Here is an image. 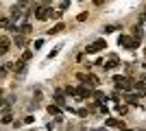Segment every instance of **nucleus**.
<instances>
[{
  "mask_svg": "<svg viewBox=\"0 0 146 131\" xmlns=\"http://www.w3.org/2000/svg\"><path fill=\"white\" fill-rule=\"evenodd\" d=\"M118 44H120V46H124L127 50H135V48H137V42H135L133 37H129V35H120Z\"/></svg>",
  "mask_w": 146,
  "mask_h": 131,
  "instance_id": "nucleus-1",
  "label": "nucleus"
},
{
  "mask_svg": "<svg viewBox=\"0 0 146 131\" xmlns=\"http://www.w3.org/2000/svg\"><path fill=\"white\" fill-rule=\"evenodd\" d=\"M52 13H55V11H52L50 7L39 5V7H37V15H35V18L37 20H48V18H52Z\"/></svg>",
  "mask_w": 146,
  "mask_h": 131,
  "instance_id": "nucleus-2",
  "label": "nucleus"
},
{
  "mask_svg": "<svg viewBox=\"0 0 146 131\" xmlns=\"http://www.w3.org/2000/svg\"><path fill=\"white\" fill-rule=\"evenodd\" d=\"M76 79H79V81H85L87 85H90V90H92V87H98V83H100V81H98V76H94V74H79Z\"/></svg>",
  "mask_w": 146,
  "mask_h": 131,
  "instance_id": "nucleus-3",
  "label": "nucleus"
},
{
  "mask_svg": "<svg viewBox=\"0 0 146 131\" xmlns=\"http://www.w3.org/2000/svg\"><path fill=\"white\" fill-rule=\"evenodd\" d=\"M103 48H107V42H105V39H96V42L94 44H90V46H87L85 48V53H98V50H103Z\"/></svg>",
  "mask_w": 146,
  "mask_h": 131,
  "instance_id": "nucleus-4",
  "label": "nucleus"
},
{
  "mask_svg": "<svg viewBox=\"0 0 146 131\" xmlns=\"http://www.w3.org/2000/svg\"><path fill=\"white\" fill-rule=\"evenodd\" d=\"M103 68H105V70H113V68H118V57H116V55H111V57H109V61H105Z\"/></svg>",
  "mask_w": 146,
  "mask_h": 131,
  "instance_id": "nucleus-5",
  "label": "nucleus"
},
{
  "mask_svg": "<svg viewBox=\"0 0 146 131\" xmlns=\"http://www.w3.org/2000/svg\"><path fill=\"white\" fill-rule=\"evenodd\" d=\"M127 79H129V76H120V74L113 76V83H116L118 90H124V83H127Z\"/></svg>",
  "mask_w": 146,
  "mask_h": 131,
  "instance_id": "nucleus-6",
  "label": "nucleus"
},
{
  "mask_svg": "<svg viewBox=\"0 0 146 131\" xmlns=\"http://www.w3.org/2000/svg\"><path fill=\"white\" fill-rule=\"evenodd\" d=\"M76 96L79 98H87V96H92V90L90 87H76Z\"/></svg>",
  "mask_w": 146,
  "mask_h": 131,
  "instance_id": "nucleus-7",
  "label": "nucleus"
},
{
  "mask_svg": "<svg viewBox=\"0 0 146 131\" xmlns=\"http://www.w3.org/2000/svg\"><path fill=\"white\" fill-rule=\"evenodd\" d=\"M9 44H11L9 37H0V55H5L7 50H9Z\"/></svg>",
  "mask_w": 146,
  "mask_h": 131,
  "instance_id": "nucleus-8",
  "label": "nucleus"
},
{
  "mask_svg": "<svg viewBox=\"0 0 146 131\" xmlns=\"http://www.w3.org/2000/svg\"><path fill=\"white\" fill-rule=\"evenodd\" d=\"M107 127H120V129H127V127H124V122H122V120H118V118H107Z\"/></svg>",
  "mask_w": 146,
  "mask_h": 131,
  "instance_id": "nucleus-9",
  "label": "nucleus"
},
{
  "mask_svg": "<svg viewBox=\"0 0 146 131\" xmlns=\"http://www.w3.org/2000/svg\"><path fill=\"white\" fill-rule=\"evenodd\" d=\"M13 66H15V72H20V74H24V72H26L24 61H18V63H13Z\"/></svg>",
  "mask_w": 146,
  "mask_h": 131,
  "instance_id": "nucleus-10",
  "label": "nucleus"
},
{
  "mask_svg": "<svg viewBox=\"0 0 146 131\" xmlns=\"http://www.w3.org/2000/svg\"><path fill=\"white\" fill-rule=\"evenodd\" d=\"M55 103H57V107H59V105L63 107V105H66V98L61 96V92H57V94H55Z\"/></svg>",
  "mask_w": 146,
  "mask_h": 131,
  "instance_id": "nucleus-11",
  "label": "nucleus"
},
{
  "mask_svg": "<svg viewBox=\"0 0 146 131\" xmlns=\"http://www.w3.org/2000/svg\"><path fill=\"white\" fill-rule=\"evenodd\" d=\"M61 31H63V24H55L48 33H50V35H57V33H61Z\"/></svg>",
  "mask_w": 146,
  "mask_h": 131,
  "instance_id": "nucleus-12",
  "label": "nucleus"
},
{
  "mask_svg": "<svg viewBox=\"0 0 146 131\" xmlns=\"http://www.w3.org/2000/svg\"><path fill=\"white\" fill-rule=\"evenodd\" d=\"M48 114H55V116H61V109L57 105H48Z\"/></svg>",
  "mask_w": 146,
  "mask_h": 131,
  "instance_id": "nucleus-13",
  "label": "nucleus"
},
{
  "mask_svg": "<svg viewBox=\"0 0 146 131\" xmlns=\"http://www.w3.org/2000/svg\"><path fill=\"white\" fill-rule=\"evenodd\" d=\"M129 103H131V105H137V103H140V96H137V94H129Z\"/></svg>",
  "mask_w": 146,
  "mask_h": 131,
  "instance_id": "nucleus-14",
  "label": "nucleus"
},
{
  "mask_svg": "<svg viewBox=\"0 0 146 131\" xmlns=\"http://www.w3.org/2000/svg\"><path fill=\"white\" fill-rule=\"evenodd\" d=\"M20 33H22V35H29L31 33V24H22L20 26Z\"/></svg>",
  "mask_w": 146,
  "mask_h": 131,
  "instance_id": "nucleus-15",
  "label": "nucleus"
},
{
  "mask_svg": "<svg viewBox=\"0 0 146 131\" xmlns=\"http://www.w3.org/2000/svg\"><path fill=\"white\" fill-rule=\"evenodd\" d=\"M116 112L120 114V116H124V114H127V107L124 105H116Z\"/></svg>",
  "mask_w": 146,
  "mask_h": 131,
  "instance_id": "nucleus-16",
  "label": "nucleus"
},
{
  "mask_svg": "<svg viewBox=\"0 0 146 131\" xmlns=\"http://www.w3.org/2000/svg\"><path fill=\"white\" fill-rule=\"evenodd\" d=\"M31 57H33V50H26L24 55H22V61H29Z\"/></svg>",
  "mask_w": 146,
  "mask_h": 131,
  "instance_id": "nucleus-17",
  "label": "nucleus"
},
{
  "mask_svg": "<svg viewBox=\"0 0 146 131\" xmlns=\"http://www.w3.org/2000/svg\"><path fill=\"white\" fill-rule=\"evenodd\" d=\"M0 120H2L5 125H7V122H11V114H5V116H2V118H0Z\"/></svg>",
  "mask_w": 146,
  "mask_h": 131,
  "instance_id": "nucleus-18",
  "label": "nucleus"
},
{
  "mask_svg": "<svg viewBox=\"0 0 146 131\" xmlns=\"http://www.w3.org/2000/svg\"><path fill=\"white\" fill-rule=\"evenodd\" d=\"M68 7H70V2H61V5H59V11H66Z\"/></svg>",
  "mask_w": 146,
  "mask_h": 131,
  "instance_id": "nucleus-19",
  "label": "nucleus"
},
{
  "mask_svg": "<svg viewBox=\"0 0 146 131\" xmlns=\"http://www.w3.org/2000/svg\"><path fill=\"white\" fill-rule=\"evenodd\" d=\"M57 53H59V48H52V50H50V55H48V59H52V57H57Z\"/></svg>",
  "mask_w": 146,
  "mask_h": 131,
  "instance_id": "nucleus-20",
  "label": "nucleus"
},
{
  "mask_svg": "<svg viewBox=\"0 0 146 131\" xmlns=\"http://www.w3.org/2000/svg\"><path fill=\"white\" fill-rule=\"evenodd\" d=\"M15 44H18V46H24L26 42H24V37H15Z\"/></svg>",
  "mask_w": 146,
  "mask_h": 131,
  "instance_id": "nucleus-21",
  "label": "nucleus"
},
{
  "mask_svg": "<svg viewBox=\"0 0 146 131\" xmlns=\"http://www.w3.org/2000/svg\"><path fill=\"white\" fill-rule=\"evenodd\" d=\"M42 46H44V39H37V42H35V50L42 48Z\"/></svg>",
  "mask_w": 146,
  "mask_h": 131,
  "instance_id": "nucleus-22",
  "label": "nucleus"
},
{
  "mask_svg": "<svg viewBox=\"0 0 146 131\" xmlns=\"http://www.w3.org/2000/svg\"><path fill=\"white\" fill-rule=\"evenodd\" d=\"M76 20H79V22H83V20H87V13H79V18H76Z\"/></svg>",
  "mask_w": 146,
  "mask_h": 131,
  "instance_id": "nucleus-23",
  "label": "nucleus"
}]
</instances>
